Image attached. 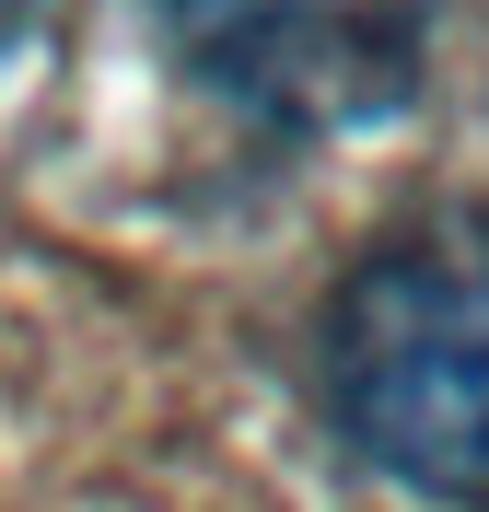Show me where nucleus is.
Instances as JSON below:
<instances>
[{
	"label": "nucleus",
	"instance_id": "nucleus-1",
	"mask_svg": "<svg viewBox=\"0 0 489 512\" xmlns=\"http://www.w3.org/2000/svg\"><path fill=\"white\" fill-rule=\"evenodd\" d=\"M326 396L385 478L489 501V210H443L338 280Z\"/></svg>",
	"mask_w": 489,
	"mask_h": 512
},
{
	"label": "nucleus",
	"instance_id": "nucleus-2",
	"mask_svg": "<svg viewBox=\"0 0 489 512\" xmlns=\"http://www.w3.org/2000/svg\"><path fill=\"white\" fill-rule=\"evenodd\" d=\"M443 0H163L187 70L268 128H361L408 105Z\"/></svg>",
	"mask_w": 489,
	"mask_h": 512
},
{
	"label": "nucleus",
	"instance_id": "nucleus-3",
	"mask_svg": "<svg viewBox=\"0 0 489 512\" xmlns=\"http://www.w3.org/2000/svg\"><path fill=\"white\" fill-rule=\"evenodd\" d=\"M24 12H35V0H0V35H12V24H24Z\"/></svg>",
	"mask_w": 489,
	"mask_h": 512
}]
</instances>
